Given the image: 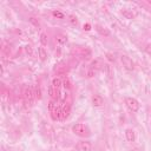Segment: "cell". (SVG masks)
Instances as JSON below:
<instances>
[{"instance_id": "6da1fadb", "label": "cell", "mask_w": 151, "mask_h": 151, "mask_svg": "<svg viewBox=\"0 0 151 151\" xmlns=\"http://www.w3.org/2000/svg\"><path fill=\"white\" fill-rule=\"evenodd\" d=\"M71 130H72L73 134L78 136V137H81V138H86V137H88L91 134L88 126L86 124H84V123H77V124H74Z\"/></svg>"}, {"instance_id": "7a4b0ae2", "label": "cell", "mask_w": 151, "mask_h": 151, "mask_svg": "<svg viewBox=\"0 0 151 151\" xmlns=\"http://www.w3.org/2000/svg\"><path fill=\"white\" fill-rule=\"evenodd\" d=\"M22 97L25 99V101L31 106L33 104V100L35 98V94H34V87H32L31 85H25L22 87Z\"/></svg>"}, {"instance_id": "3957f363", "label": "cell", "mask_w": 151, "mask_h": 151, "mask_svg": "<svg viewBox=\"0 0 151 151\" xmlns=\"http://www.w3.org/2000/svg\"><path fill=\"white\" fill-rule=\"evenodd\" d=\"M124 101H125V105L127 106V109L130 111L138 112L140 110V104H139V101L136 98H133V97H125Z\"/></svg>"}, {"instance_id": "277c9868", "label": "cell", "mask_w": 151, "mask_h": 151, "mask_svg": "<svg viewBox=\"0 0 151 151\" xmlns=\"http://www.w3.org/2000/svg\"><path fill=\"white\" fill-rule=\"evenodd\" d=\"M119 59H120V63H122V65H123V67L125 68V70H127V71H133L134 70V63H133V60L129 57V55H126V54H120V57H119Z\"/></svg>"}, {"instance_id": "5b68a950", "label": "cell", "mask_w": 151, "mask_h": 151, "mask_svg": "<svg viewBox=\"0 0 151 151\" xmlns=\"http://www.w3.org/2000/svg\"><path fill=\"white\" fill-rule=\"evenodd\" d=\"M94 29H96L101 37H104V38H107V37L111 35V32L109 31V28H106L105 26H103V25H100V24H96V25H94Z\"/></svg>"}, {"instance_id": "8992f818", "label": "cell", "mask_w": 151, "mask_h": 151, "mask_svg": "<svg viewBox=\"0 0 151 151\" xmlns=\"http://www.w3.org/2000/svg\"><path fill=\"white\" fill-rule=\"evenodd\" d=\"M91 101H92V105L96 107H100L104 105V98L100 94H93L91 98Z\"/></svg>"}, {"instance_id": "52a82bcc", "label": "cell", "mask_w": 151, "mask_h": 151, "mask_svg": "<svg viewBox=\"0 0 151 151\" xmlns=\"http://www.w3.org/2000/svg\"><path fill=\"white\" fill-rule=\"evenodd\" d=\"M61 111H63V105H58V103H57V106H55L54 110L51 112L52 119H53V120L61 119Z\"/></svg>"}, {"instance_id": "ba28073f", "label": "cell", "mask_w": 151, "mask_h": 151, "mask_svg": "<svg viewBox=\"0 0 151 151\" xmlns=\"http://www.w3.org/2000/svg\"><path fill=\"white\" fill-rule=\"evenodd\" d=\"M125 138H126V140L130 142V143L136 142V132H134V130L131 129V127L126 129V130H125Z\"/></svg>"}, {"instance_id": "9c48e42d", "label": "cell", "mask_w": 151, "mask_h": 151, "mask_svg": "<svg viewBox=\"0 0 151 151\" xmlns=\"http://www.w3.org/2000/svg\"><path fill=\"white\" fill-rule=\"evenodd\" d=\"M101 71H103L109 78H112V77H113V68H112V66H111L110 64L104 63L103 66H101Z\"/></svg>"}, {"instance_id": "30bf717a", "label": "cell", "mask_w": 151, "mask_h": 151, "mask_svg": "<svg viewBox=\"0 0 151 151\" xmlns=\"http://www.w3.org/2000/svg\"><path fill=\"white\" fill-rule=\"evenodd\" d=\"M38 57H39L40 61H46L47 60L48 54H47V51L45 50L44 46H39L38 47Z\"/></svg>"}, {"instance_id": "8fae6325", "label": "cell", "mask_w": 151, "mask_h": 151, "mask_svg": "<svg viewBox=\"0 0 151 151\" xmlns=\"http://www.w3.org/2000/svg\"><path fill=\"white\" fill-rule=\"evenodd\" d=\"M51 85L53 86V88H54L57 92H59L60 88H61V86H63V80H61L59 77H54V78L52 79V84H51Z\"/></svg>"}, {"instance_id": "7c38bea8", "label": "cell", "mask_w": 151, "mask_h": 151, "mask_svg": "<svg viewBox=\"0 0 151 151\" xmlns=\"http://www.w3.org/2000/svg\"><path fill=\"white\" fill-rule=\"evenodd\" d=\"M80 151H92V143L88 140H83L79 143Z\"/></svg>"}, {"instance_id": "4fadbf2b", "label": "cell", "mask_w": 151, "mask_h": 151, "mask_svg": "<svg viewBox=\"0 0 151 151\" xmlns=\"http://www.w3.org/2000/svg\"><path fill=\"white\" fill-rule=\"evenodd\" d=\"M120 13L123 14V17H125L126 19H136V14L132 12V9H127V8H123L120 11Z\"/></svg>"}, {"instance_id": "5bb4252c", "label": "cell", "mask_w": 151, "mask_h": 151, "mask_svg": "<svg viewBox=\"0 0 151 151\" xmlns=\"http://www.w3.org/2000/svg\"><path fill=\"white\" fill-rule=\"evenodd\" d=\"M54 40H55V42L58 45H65L67 42V35H65V34H58L54 38Z\"/></svg>"}, {"instance_id": "9a60e30c", "label": "cell", "mask_w": 151, "mask_h": 151, "mask_svg": "<svg viewBox=\"0 0 151 151\" xmlns=\"http://www.w3.org/2000/svg\"><path fill=\"white\" fill-rule=\"evenodd\" d=\"M51 14H52V17L53 18H55V19H59V20H63V19H65V13L64 12H61V11H59V9H53L52 12H51Z\"/></svg>"}, {"instance_id": "2e32d148", "label": "cell", "mask_w": 151, "mask_h": 151, "mask_svg": "<svg viewBox=\"0 0 151 151\" xmlns=\"http://www.w3.org/2000/svg\"><path fill=\"white\" fill-rule=\"evenodd\" d=\"M39 40H40V44H41V46H47L48 45V37H47V34L45 33V32H41L40 33V35H39Z\"/></svg>"}, {"instance_id": "e0dca14e", "label": "cell", "mask_w": 151, "mask_h": 151, "mask_svg": "<svg viewBox=\"0 0 151 151\" xmlns=\"http://www.w3.org/2000/svg\"><path fill=\"white\" fill-rule=\"evenodd\" d=\"M34 94H35V98L38 100H40L42 98V91H41V86L39 84H37L34 87Z\"/></svg>"}, {"instance_id": "ac0fdd59", "label": "cell", "mask_w": 151, "mask_h": 151, "mask_svg": "<svg viewBox=\"0 0 151 151\" xmlns=\"http://www.w3.org/2000/svg\"><path fill=\"white\" fill-rule=\"evenodd\" d=\"M70 114V105H63V111H61V119H66Z\"/></svg>"}, {"instance_id": "d6986e66", "label": "cell", "mask_w": 151, "mask_h": 151, "mask_svg": "<svg viewBox=\"0 0 151 151\" xmlns=\"http://www.w3.org/2000/svg\"><path fill=\"white\" fill-rule=\"evenodd\" d=\"M28 22L32 24V25H33L34 27H37V28L40 27V21H39L37 18H34V17H29V18H28Z\"/></svg>"}, {"instance_id": "ffe728a7", "label": "cell", "mask_w": 151, "mask_h": 151, "mask_svg": "<svg viewBox=\"0 0 151 151\" xmlns=\"http://www.w3.org/2000/svg\"><path fill=\"white\" fill-rule=\"evenodd\" d=\"M63 87H64L66 91L71 90V87H72V84H71V81H70V79H68V78H65V79L63 80Z\"/></svg>"}, {"instance_id": "44dd1931", "label": "cell", "mask_w": 151, "mask_h": 151, "mask_svg": "<svg viewBox=\"0 0 151 151\" xmlns=\"http://www.w3.org/2000/svg\"><path fill=\"white\" fill-rule=\"evenodd\" d=\"M67 18H68V21H70L72 25H77V24H78V18H77L74 14H70Z\"/></svg>"}, {"instance_id": "7402d4cb", "label": "cell", "mask_w": 151, "mask_h": 151, "mask_svg": "<svg viewBox=\"0 0 151 151\" xmlns=\"http://www.w3.org/2000/svg\"><path fill=\"white\" fill-rule=\"evenodd\" d=\"M105 57H106V59H107L110 63H114V61H116V57H114V54L111 53V52H107V53L105 54Z\"/></svg>"}, {"instance_id": "603a6c76", "label": "cell", "mask_w": 151, "mask_h": 151, "mask_svg": "<svg viewBox=\"0 0 151 151\" xmlns=\"http://www.w3.org/2000/svg\"><path fill=\"white\" fill-rule=\"evenodd\" d=\"M97 73H98L97 70H94V68H90V67H88V71H87L86 76H87V78H92V77H94Z\"/></svg>"}, {"instance_id": "cb8c5ba5", "label": "cell", "mask_w": 151, "mask_h": 151, "mask_svg": "<svg viewBox=\"0 0 151 151\" xmlns=\"http://www.w3.org/2000/svg\"><path fill=\"white\" fill-rule=\"evenodd\" d=\"M144 50H145V52H146L149 55H151V42L146 44V45H145V47H144Z\"/></svg>"}, {"instance_id": "d4e9b609", "label": "cell", "mask_w": 151, "mask_h": 151, "mask_svg": "<svg viewBox=\"0 0 151 151\" xmlns=\"http://www.w3.org/2000/svg\"><path fill=\"white\" fill-rule=\"evenodd\" d=\"M83 29H84V31H91V29H92V25L88 24V22H86V24L83 25Z\"/></svg>"}, {"instance_id": "484cf974", "label": "cell", "mask_w": 151, "mask_h": 151, "mask_svg": "<svg viewBox=\"0 0 151 151\" xmlns=\"http://www.w3.org/2000/svg\"><path fill=\"white\" fill-rule=\"evenodd\" d=\"M25 51H26V53L29 54V55L33 54V52H32V46H31V45H26V46H25Z\"/></svg>"}, {"instance_id": "4316f807", "label": "cell", "mask_w": 151, "mask_h": 151, "mask_svg": "<svg viewBox=\"0 0 151 151\" xmlns=\"http://www.w3.org/2000/svg\"><path fill=\"white\" fill-rule=\"evenodd\" d=\"M146 4H147L150 7H151V0H146Z\"/></svg>"}]
</instances>
